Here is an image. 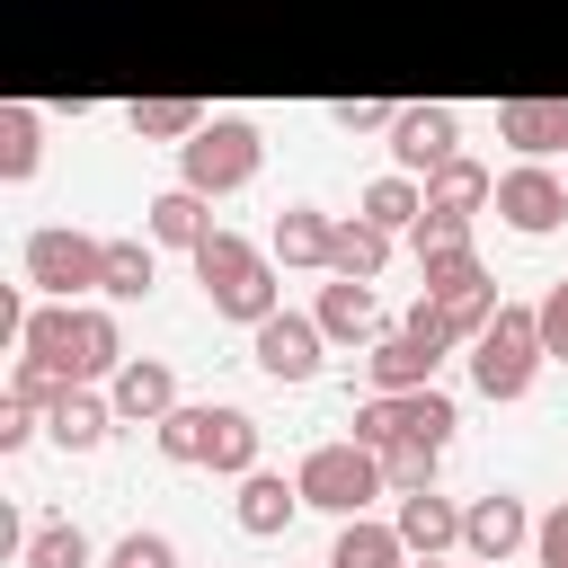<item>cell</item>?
Instances as JSON below:
<instances>
[{"label": "cell", "instance_id": "cell-1", "mask_svg": "<svg viewBox=\"0 0 568 568\" xmlns=\"http://www.w3.org/2000/svg\"><path fill=\"white\" fill-rule=\"evenodd\" d=\"M18 346L44 355L62 382H115V364H124V328H115V311H98V302H36Z\"/></svg>", "mask_w": 568, "mask_h": 568}, {"label": "cell", "instance_id": "cell-2", "mask_svg": "<svg viewBox=\"0 0 568 568\" xmlns=\"http://www.w3.org/2000/svg\"><path fill=\"white\" fill-rule=\"evenodd\" d=\"M186 257H195V284H204L213 320L257 328L266 311H284V293H275V248H257V240H240V231H222V222H213Z\"/></svg>", "mask_w": 568, "mask_h": 568}, {"label": "cell", "instance_id": "cell-3", "mask_svg": "<svg viewBox=\"0 0 568 568\" xmlns=\"http://www.w3.org/2000/svg\"><path fill=\"white\" fill-rule=\"evenodd\" d=\"M257 160H266V142H257L248 115H204V124L178 142V186H195V195H231V186L257 178Z\"/></svg>", "mask_w": 568, "mask_h": 568}, {"label": "cell", "instance_id": "cell-4", "mask_svg": "<svg viewBox=\"0 0 568 568\" xmlns=\"http://www.w3.org/2000/svg\"><path fill=\"white\" fill-rule=\"evenodd\" d=\"M293 479H302V506H320V515H364L373 497H390V479H382V453H373V444H355V435H337V444H311Z\"/></svg>", "mask_w": 568, "mask_h": 568}, {"label": "cell", "instance_id": "cell-5", "mask_svg": "<svg viewBox=\"0 0 568 568\" xmlns=\"http://www.w3.org/2000/svg\"><path fill=\"white\" fill-rule=\"evenodd\" d=\"M18 266H27V284H36L44 302H80V293L106 284V240H89V231H71V222H36L27 248H18Z\"/></svg>", "mask_w": 568, "mask_h": 568}, {"label": "cell", "instance_id": "cell-6", "mask_svg": "<svg viewBox=\"0 0 568 568\" xmlns=\"http://www.w3.org/2000/svg\"><path fill=\"white\" fill-rule=\"evenodd\" d=\"M541 355H550V346H541V320H532L524 302H506V311L470 337V382H479L488 399H524L532 373H541Z\"/></svg>", "mask_w": 568, "mask_h": 568}, {"label": "cell", "instance_id": "cell-7", "mask_svg": "<svg viewBox=\"0 0 568 568\" xmlns=\"http://www.w3.org/2000/svg\"><path fill=\"white\" fill-rule=\"evenodd\" d=\"M453 426H462V408L426 382V390H364L355 399V444H453Z\"/></svg>", "mask_w": 568, "mask_h": 568}, {"label": "cell", "instance_id": "cell-8", "mask_svg": "<svg viewBox=\"0 0 568 568\" xmlns=\"http://www.w3.org/2000/svg\"><path fill=\"white\" fill-rule=\"evenodd\" d=\"M497 222L524 231V240L559 231V222H568V178H559L550 160H515V169L497 178Z\"/></svg>", "mask_w": 568, "mask_h": 568}, {"label": "cell", "instance_id": "cell-9", "mask_svg": "<svg viewBox=\"0 0 568 568\" xmlns=\"http://www.w3.org/2000/svg\"><path fill=\"white\" fill-rule=\"evenodd\" d=\"M320 346H328V328H320L311 311H266V320L248 328V355H257L266 382H311V373H320Z\"/></svg>", "mask_w": 568, "mask_h": 568}, {"label": "cell", "instance_id": "cell-10", "mask_svg": "<svg viewBox=\"0 0 568 568\" xmlns=\"http://www.w3.org/2000/svg\"><path fill=\"white\" fill-rule=\"evenodd\" d=\"M462 151V115L435 98V106H399V124H390V160L408 169V178H426V169H444Z\"/></svg>", "mask_w": 568, "mask_h": 568}, {"label": "cell", "instance_id": "cell-11", "mask_svg": "<svg viewBox=\"0 0 568 568\" xmlns=\"http://www.w3.org/2000/svg\"><path fill=\"white\" fill-rule=\"evenodd\" d=\"M524 541H532L524 497H506V488H497V497H470V506H462V550H470L479 568H497V559H506V550H524Z\"/></svg>", "mask_w": 568, "mask_h": 568}, {"label": "cell", "instance_id": "cell-12", "mask_svg": "<svg viewBox=\"0 0 568 568\" xmlns=\"http://www.w3.org/2000/svg\"><path fill=\"white\" fill-rule=\"evenodd\" d=\"M106 399H115V417H124V426H160V417L178 408V373H169L160 355H124V364H115V382H106Z\"/></svg>", "mask_w": 568, "mask_h": 568}, {"label": "cell", "instance_id": "cell-13", "mask_svg": "<svg viewBox=\"0 0 568 568\" xmlns=\"http://www.w3.org/2000/svg\"><path fill=\"white\" fill-rule=\"evenodd\" d=\"M115 426H124V417H115V399H106V390H89V382H71V390L44 408V435H53L62 453H98Z\"/></svg>", "mask_w": 568, "mask_h": 568}, {"label": "cell", "instance_id": "cell-14", "mask_svg": "<svg viewBox=\"0 0 568 568\" xmlns=\"http://www.w3.org/2000/svg\"><path fill=\"white\" fill-rule=\"evenodd\" d=\"M497 142H515L524 160L568 151V98H497Z\"/></svg>", "mask_w": 568, "mask_h": 568}, {"label": "cell", "instance_id": "cell-15", "mask_svg": "<svg viewBox=\"0 0 568 568\" xmlns=\"http://www.w3.org/2000/svg\"><path fill=\"white\" fill-rule=\"evenodd\" d=\"M426 382H435V346L408 328H382L364 355V390H426Z\"/></svg>", "mask_w": 568, "mask_h": 568}, {"label": "cell", "instance_id": "cell-16", "mask_svg": "<svg viewBox=\"0 0 568 568\" xmlns=\"http://www.w3.org/2000/svg\"><path fill=\"white\" fill-rule=\"evenodd\" d=\"M231 515H240V532L275 541V532L302 515V479H284V470H248V479H240V497H231Z\"/></svg>", "mask_w": 568, "mask_h": 568}, {"label": "cell", "instance_id": "cell-17", "mask_svg": "<svg viewBox=\"0 0 568 568\" xmlns=\"http://www.w3.org/2000/svg\"><path fill=\"white\" fill-rule=\"evenodd\" d=\"M328 568H408V541H399V524H382V515H337Z\"/></svg>", "mask_w": 568, "mask_h": 568}, {"label": "cell", "instance_id": "cell-18", "mask_svg": "<svg viewBox=\"0 0 568 568\" xmlns=\"http://www.w3.org/2000/svg\"><path fill=\"white\" fill-rule=\"evenodd\" d=\"M328 240H337V213H320V204H284L266 231L275 266H328Z\"/></svg>", "mask_w": 568, "mask_h": 568}, {"label": "cell", "instance_id": "cell-19", "mask_svg": "<svg viewBox=\"0 0 568 568\" xmlns=\"http://www.w3.org/2000/svg\"><path fill=\"white\" fill-rule=\"evenodd\" d=\"M390 240H399V231H382L373 213H337V240H328V275H355V284H373V275L390 266Z\"/></svg>", "mask_w": 568, "mask_h": 568}, {"label": "cell", "instance_id": "cell-20", "mask_svg": "<svg viewBox=\"0 0 568 568\" xmlns=\"http://www.w3.org/2000/svg\"><path fill=\"white\" fill-rule=\"evenodd\" d=\"M390 524H399L408 550H453V541H462V497H444V488H408Z\"/></svg>", "mask_w": 568, "mask_h": 568}, {"label": "cell", "instance_id": "cell-21", "mask_svg": "<svg viewBox=\"0 0 568 568\" xmlns=\"http://www.w3.org/2000/svg\"><path fill=\"white\" fill-rule=\"evenodd\" d=\"M142 213H151L142 231H151L160 248H195V240L213 231V195H195V186H160V195H151Z\"/></svg>", "mask_w": 568, "mask_h": 568}, {"label": "cell", "instance_id": "cell-22", "mask_svg": "<svg viewBox=\"0 0 568 568\" xmlns=\"http://www.w3.org/2000/svg\"><path fill=\"white\" fill-rule=\"evenodd\" d=\"M337 346H355V337H382V302H373V284H355V275H337V284H320V311H311Z\"/></svg>", "mask_w": 568, "mask_h": 568}, {"label": "cell", "instance_id": "cell-23", "mask_svg": "<svg viewBox=\"0 0 568 568\" xmlns=\"http://www.w3.org/2000/svg\"><path fill=\"white\" fill-rule=\"evenodd\" d=\"M426 204H444V213H488V204H497V178H488L470 151H453L444 169H426Z\"/></svg>", "mask_w": 568, "mask_h": 568}, {"label": "cell", "instance_id": "cell-24", "mask_svg": "<svg viewBox=\"0 0 568 568\" xmlns=\"http://www.w3.org/2000/svg\"><path fill=\"white\" fill-rule=\"evenodd\" d=\"M151 284H160V240H151V231H142V240H106V284H98V293H106V302H142Z\"/></svg>", "mask_w": 568, "mask_h": 568}, {"label": "cell", "instance_id": "cell-25", "mask_svg": "<svg viewBox=\"0 0 568 568\" xmlns=\"http://www.w3.org/2000/svg\"><path fill=\"white\" fill-rule=\"evenodd\" d=\"M355 213H373L382 231H417V213H426V178L390 169V178H373V186L355 195Z\"/></svg>", "mask_w": 568, "mask_h": 568}, {"label": "cell", "instance_id": "cell-26", "mask_svg": "<svg viewBox=\"0 0 568 568\" xmlns=\"http://www.w3.org/2000/svg\"><path fill=\"white\" fill-rule=\"evenodd\" d=\"M204 470H222V479H248V470H257V417H248V408H213Z\"/></svg>", "mask_w": 568, "mask_h": 568}, {"label": "cell", "instance_id": "cell-27", "mask_svg": "<svg viewBox=\"0 0 568 568\" xmlns=\"http://www.w3.org/2000/svg\"><path fill=\"white\" fill-rule=\"evenodd\" d=\"M18 568H89V532H80L71 515H44V524H27Z\"/></svg>", "mask_w": 568, "mask_h": 568}, {"label": "cell", "instance_id": "cell-28", "mask_svg": "<svg viewBox=\"0 0 568 568\" xmlns=\"http://www.w3.org/2000/svg\"><path fill=\"white\" fill-rule=\"evenodd\" d=\"M195 124H204L195 98H133V106H124V133H133V142H186Z\"/></svg>", "mask_w": 568, "mask_h": 568}, {"label": "cell", "instance_id": "cell-29", "mask_svg": "<svg viewBox=\"0 0 568 568\" xmlns=\"http://www.w3.org/2000/svg\"><path fill=\"white\" fill-rule=\"evenodd\" d=\"M151 444H160V462H178V470H186V462H204V444H213V399H204V408H195V399H178V408L151 426Z\"/></svg>", "mask_w": 568, "mask_h": 568}, {"label": "cell", "instance_id": "cell-30", "mask_svg": "<svg viewBox=\"0 0 568 568\" xmlns=\"http://www.w3.org/2000/svg\"><path fill=\"white\" fill-rule=\"evenodd\" d=\"M36 106H0V178L18 186V178H36Z\"/></svg>", "mask_w": 568, "mask_h": 568}, {"label": "cell", "instance_id": "cell-31", "mask_svg": "<svg viewBox=\"0 0 568 568\" xmlns=\"http://www.w3.org/2000/svg\"><path fill=\"white\" fill-rule=\"evenodd\" d=\"M408 248H417V266H426V257H453V248H470V213H444V204H426V213H417V231H408Z\"/></svg>", "mask_w": 568, "mask_h": 568}, {"label": "cell", "instance_id": "cell-32", "mask_svg": "<svg viewBox=\"0 0 568 568\" xmlns=\"http://www.w3.org/2000/svg\"><path fill=\"white\" fill-rule=\"evenodd\" d=\"M435 462H444V444H382V479H390V497L435 488Z\"/></svg>", "mask_w": 568, "mask_h": 568}, {"label": "cell", "instance_id": "cell-33", "mask_svg": "<svg viewBox=\"0 0 568 568\" xmlns=\"http://www.w3.org/2000/svg\"><path fill=\"white\" fill-rule=\"evenodd\" d=\"M62 390H71V382H62L44 355H27V346H18V364H9V399H27V408H53Z\"/></svg>", "mask_w": 568, "mask_h": 568}, {"label": "cell", "instance_id": "cell-34", "mask_svg": "<svg viewBox=\"0 0 568 568\" xmlns=\"http://www.w3.org/2000/svg\"><path fill=\"white\" fill-rule=\"evenodd\" d=\"M106 568H178V541H169V532H142V524H133V532H124V541L106 550Z\"/></svg>", "mask_w": 568, "mask_h": 568}, {"label": "cell", "instance_id": "cell-35", "mask_svg": "<svg viewBox=\"0 0 568 568\" xmlns=\"http://www.w3.org/2000/svg\"><path fill=\"white\" fill-rule=\"evenodd\" d=\"M399 328H408V337H426V346H435V355H444V346H462V328H453V311H444V302H435V293H417V302H408V320H399Z\"/></svg>", "mask_w": 568, "mask_h": 568}, {"label": "cell", "instance_id": "cell-36", "mask_svg": "<svg viewBox=\"0 0 568 568\" xmlns=\"http://www.w3.org/2000/svg\"><path fill=\"white\" fill-rule=\"evenodd\" d=\"M328 124H337V133H390V124H399V106H382V98H337V106H328Z\"/></svg>", "mask_w": 568, "mask_h": 568}, {"label": "cell", "instance_id": "cell-37", "mask_svg": "<svg viewBox=\"0 0 568 568\" xmlns=\"http://www.w3.org/2000/svg\"><path fill=\"white\" fill-rule=\"evenodd\" d=\"M532 320H541V346H550V355H568V275L532 302Z\"/></svg>", "mask_w": 568, "mask_h": 568}, {"label": "cell", "instance_id": "cell-38", "mask_svg": "<svg viewBox=\"0 0 568 568\" xmlns=\"http://www.w3.org/2000/svg\"><path fill=\"white\" fill-rule=\"evenodd\" d=\"M532 550H541V568H568V497L532 524Z\"/></svg>", "mask_w": 568, "mask_h": 568}, {"label": "cell", "instance_id": "cell-39", "mask_svg": "<svg viewBox=\"0 0 568 568\" xmlns=\"http://www.w3.org/2000/svg\"><path fill=\"white\" fill-rule=\"evenodd\" d=\"M36 417H44V408H27V399H0V453H27Z\"/></svg>", "mask_w": 568, "mask_h": 568}, {"label": "cell", "instance_id": "cell-40", "mask_svg": "<svg viewBox=\"0 0 568 568\" xmlns=\"http://www.w3.org/2000/svg\"><path fill=\"white\" fill-rule=\"evenodd\" d=\"M408 568H444V550H408Z\"/></svg>", "mask_w": 568, "mask_h": 568}]
</instances>
